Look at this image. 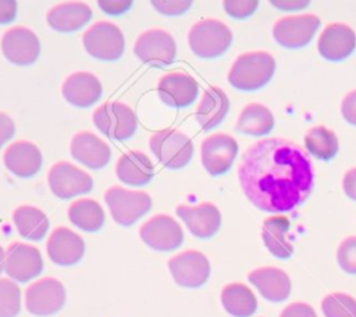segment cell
Returning a JSON list of instances; mask_svg holds the SVG:
<instances>
[{
  "instance_id": "6da1fadb",
  "label": "cell",
  "mask_w": 356,
  "mask_h": 317,
  "mask_svg": "<svg viewBox=\"0 0 356 317\" xmlns=\"http://www.w3.org/2000/svg\"><path fill=\"white\" fill-rule=\"evenodd\" d=\"M238 178L245 196L259 210L286 213L309 197L314 171L300 146L284 138H266L246 149Z\"/></svg>"
},
{
  "instance_id": "7a4b0ae2",
  "label": "cell",
  "mask_w": 356,
  "mask_h": 317,
  "mask_svg": "<svg viewBox=\"0 0 356 317\" xmlns=\"http://www.w3.org/2000/svg\"><path fill=\"white\" fill-rule=\"evenodd\" d=\"M275 71V60L267 51H249L236 57L228 82L238 90H257L267 85Z\"/></svg>"
},
{
  "instance_id": "3957f363",
  "label": "cell",
  "mask_w": 356,
  "mask_h": 317,
  "mask_svg": "<svg viewBox=\"0 0 356 317\" xmlns=\"http://www.w3.org/2000/svg\"><path fill=\"white\" fill-rule=\"evenodd\" d=\"M188 43L195 56L200 58H216L229 49L232 32L218 19H202L191 28Z\"/></svg>"
},
{
  "instance_id": "277c9868",
  "label": "cell",
  "mask_w": 356,
  "mask_h": 317,
  "mask_svg": "<svg viewBox=\"0 0 356 317\" xmlns=\"http://www.w3.org/2000/svg\"><path fill=\"white\" fill-rule=\"evenodd\" d=\"M152 153L170 170L185 167L193 156V143L189 136L177 129H161L149 139Z\"/></svg>"
},
{
  "instance_id": "5b68a950",
  "label": "cell",
  "mask_w": 356,
  "mask_h": 317,
  "mask_svg": "<svg viewBox=\"0 0 356 317\" xmlns=\"http://www.w3.org/2000/svg\"><path fill=\"white\" fill-rule=\"evenodd\" d=\"M106 204L113 220L129 227L152 209V197L143 190H129L121 186H111L104 193Z\"/></svg>"
},
{
  "instance_id": "8992f818",
  "label": "cell",
  "mask_w": 356,
  "mask_h": 317,
  "mask_svg": "<svg viewBox=\"0 0 356 317\" xmlns=\"http://www.w3.org/2000/svg\"><path fill=\"white\" fill-rule=\"evenodd\" d=\"M95 127L114 140L129 139L138 128L134 110L121 101H108L99 106L93 113Z\"/></svg>"
},
{
  "instance_id": "52a82bcc",
  "label": "cell",
  "mask_w": 356,
  "mask_h": 317,
  "mask_svg": "<svg viewBox=\"0 0 356 317\" xmlns=\"http://www.w3.org/2000/svg\"><path fill=\"white\" fill-rule=\"evenodd\" d=\"M82 43L88 54L100 61H115L122 56L125 49L121 29L107 21L93 24L83 33Z\"/></svg>"
},
{
  "instance_id": "ba28073f",
  "label": "cell",
  "mask_w": 356,
  "mask_h": 317,
  "mask_svg": "<svg viewBox=\"0 0 356 317\" xmlns=\"http://www.w3.org/2000/svg\"><path fill=\"white\" fill-rule=\"evenodd\" d=\"M134 54L150 67H167L175 60L177 43L167 31L149 29L138 36L134 44Z\"/></svg>"
},
{
  "instance_id": "9c48e42d",
  "label": "cell",
  "mask_w": 356,
  "mask_h": 317,
  "mask_svg": "<svg viewBox=\"0 0 356 317\" xmlns=\"http://www.w3.org/2000/svg\"><path fill=\"white\" fill-rule=\"evenodd\" d=\"M67 293L64 285L51 277L42 278L31 284L25 291L26 310L39 317H46L60 311L65 303Z\"/></svg>"
},
{
  "instance_id": "30bf717a",
  "label": "cell",
  "mask_w": 356,
  "mask_h": 317,
  "mask_svg": "<svg viewBox=\"0 0 356 317\" xmlns=\"http://www.w3.org/2000/svg\"><path fill=\"white\" fill-rule=\"evenodd\" d=\"M47 182L51 193L63 200L85 195L93 188L92 177L68 161L53 164L47 175Z\"/></svg>"
},
{
  "instance_id": "8fae6325",
  "label": "cell",
  "mask_w": 356,
  "mask_h": 317,
  "mask_svg": "<svg viewBox=\"0 0 356 317\" xmlns=\"http://www.w3.org/2000/svg\"><path fill=\"white\" fill-rule=\"evenodd\" d=\"M140 239L146 246L157 252H171L184 242V231L178 221L168 214H156L139 229Z\"/></svg>"
},
{
  "instance_id": "7c38bea8",
  "label": "cell",
  "mask_w": 356,
  "mask_h": 317,
  "mask_svg": "<svg viewBox=\"0 0 356 317\" xmlns=\"http://www.w3.org/2000/svg\"><path fill=\"white\" fill-rule=\"evenodd\" d=\"M174 281L184 288H200L210 277L209 259L199 250H185L167 263Z\"/></svg>"
},
{
  "instance_id": "4fadbf2b",
  "label": "cell",
  "mask_w": 356,
  "mask_h": 317,
  "mask_svg": "<svg viewBox=\"0 0 356 317\" xmlns=\"http://www.w3.org/2000/svg\"><path fill=\"white\" fill-rule=\"evenodd\" d=\"M320 28V18L314 14H300L280 18L273 26L277 43L286 49L306 46Z\"/></svg>"
},
{
  "instance_id": "5bb4252c",
  "label": "cell",
  "mask_w": 356,
  "mask_h": 317,
  "mask_svg": "<svg viewBox=\"0 0 356 317\" xmlns=\"http://www.w3.org/2000/svg\"><path fill=\"white\" fill-rule=\"evenodd\" d=\"M1 51L14 65L33 64L40 54V42L33 31L25 26H14L1 36Z\"/></svg>"
},
{
  "instance_id": "9a60e30c",
  "label": "cell",
  "mask_w": 356,
  "mask_h": 317,
  "mask_svg": "<svg viewBox=\"0 0 356 317\" xmlns=\"http://www.w3.org/2000/svg\"><path fill=\"white\" fill-rule=\"evenodd\" d=\"M238 154L236 140L227 133H213L207 136L200 147V158L204 170L211 177L225 174Z\"/></svg>"
},
{
  "instance_id": "2e32d148",
  "label": "cell",
  "mask_w": 356,
  "mask_h": 317,
  "mask_svg": "<svg viewBox=\"0 0 356 317\" xmlns=\"http://www.w3.org/2000/svg\"><path fill=\"white\" fill-rule=\"evenodd\" d=\"M4 270L17 282H28L38 277L43 270V259L38 247L13 242L6 250Z\"/></svg>"
},
{
  "instance_id": "e0dca14e",
  "label": "cell",
  "mask_w": 356,
  "mask_h": 317,
  "mask_svg": "<svg viewBox=\"0 0 356 317\" xmlns=\"http://www.w3.org/2000/svg\"><path fill=\"white\" fill-rule=\"evenodd\" d=\"M159 99L172 108L191 106L199 95L197 81L185 72H170L160 78L157 83Z\"/></svg>"
},
{
  "instance_id": "ac0fdd59",
  "label": "cell",
  "mask_w": 356,
  "mask_h": 317,
  "mask_svg": "<svg viewBox=\"0 0 356 317\" xmlns=\"http://www.w3.org/2000/svg\"><path fill=\"white\" fill-rule=\"evenodd\" d=\"M177 216L185 222L189 232L199 239H209L217 234L221 225V214L216 204L200 203L197 206L178 204Z\"/></svg>"
},
{
  "instance_id": "d6986e66",
  "label": "cell",
  "mask_w": 356,
  "mask_h": 317,
  "mask_svg": "<svg viewBox=\"0 0 356 317\" xmlns=\"http://www.w3.org/2000/svg\"><path fill=\"white\" fill-rule=\"evenodd\" d=\"M49 259L57 266H74L79 263L85 254V242L81 235L67 227H58L46 243Z\"/></svg>"
},
{
  "instance_id": "ffe728a7",
  "label": "cell",
  "mask_w": 356,
  "mask_h": 317,
  "mask_svg": "<svg viewBox=\"0 0 356 317\" xmlns=\"http://www.w3.org/2000/svg\"><path fill=\"white\" fill-rule=\"evenodd\" d=\"M61 93L71 106L88 108L102 97L103 88L95 74L76 71L65 78L61 86Z\"/></svg>"
},
{
  "instance_id": "44dd1931",
  "label": "cell",
  "mask_w": 356,
  "mask_h": 317,
  "mask_svg": "<svg viewBox=\"0 0 356 317\" xmlns=\"http://www.w3.org/2000/svg\"><path fill=\"white\" fill-rule=\"evenodd\" d=\"M318 53L328 61H342L356 49V33L345 24L334 22L324 28L317 42Z\"/></svg>"
},
{
  "instance_id": "7402d4cb",
  "label": "cell",
  "mask_w": 356,
  "mask_h": 317,
  "mask_svg": "<svg viewBox=\"0 0 356 317\" xmlns=\"http://www.w3.org/2000/svg\"><path fill=\"white\" fill-rule=\"evenodd\" d=\"M71 156L90 170L103 168L111 158L110 146L97 135L82 131L72 136L70 145Z\"/></svg>"
},
{
  "instance_id": "603a6c76",
  "label": "cell",
  "mask_w": 356,
  "mask_h": 317,
  "mask_svg": "<svg viewBox=\"0 0 356 317\" xmlns=\"http://www.w3.org/2000/svg\"><path fill=\"white\" fill-rule=\"evenodd\" d=\"M6 168L18 178H32L42 168L43 157L39 147L28 140L11 143L3 156Z\"/></svg>"
},
{
  "instance_id": "cb8c5ba5",
  "label": "cell",
  "mask_w": 356,
  "mask_h": 317,
  "mask_svg": "<svg viewBox=\"0 0 356 317\" xmlns=\"http://www.w3.org/2000/svg\"><path fill=\"white\" fill-rule=\"evenodd\" d=\"M92 18V10L82 1H64L51 7L46 14L47 25L56 32L70 33L83 28Z\"/></svg>"
},
{
  "instance_id": "d4e9b609",
  "label": "cell",
  "mask_w": 356,
  "mask_h": 317,
  "mask_svg": "<svg viewBox=\"0 0 356 317\" xmlns=\"http://www.w3.org/2000/svg\"><path fill=\"white\" fill-rule=\"evenodd\" d=\"M248 279L270 302H282L291 293L289 275L277 267H260L249 273Z\"/></svg>"
},
{
  "instance_id": "484cf974",
  "label": "cell",
  "mask_w": 356,
  "mask_h": 317,
  "mask_svg": "<svg viewBox=\"0 0 356 317\" xmlns=\"http://www.w3.org/2000/svg\"><path fill=\"white\" fill-rule=\"evenodd\" d=\"M115 174L128 186H145L154 177V165L143 152L129 150L118 158Z\"/></svg>"
},
{
  "instance_id": "4316f807",
  "label": "cell",
  "mask_w": 356,
  "mask_h": 317,
  "mask_svg": "<svg viewBox=\"0 0 356 317\" xmlns=\"http://www.w3.org/2000/svg\"><path fill=\"white\" fill-rule=\"evenodd\" d=\"M229 110V99L218 86H210L204 90L195 117L203 131H210L220 125Z\"/></svg>"
},
{
  "instance_id": "83f0119b",
  "label": "cell",
  "mask_w": 356,
  "mask_h": 317,
  "mask_svg": "<svg viewBox=\"0 0 356 317\" xmlns=\"http://www.w3.org/2000/svg\"><path fill=\"white\" fill-rule=\"evenodd\" d=\"M291 229L289 220L284 216L268 217L263 222L261 238L268 252L278 259H289L293 253V245L288 239Z\"/></svg>"
},
{
  "instance_id": "f1b7e54d",
  "label": "cell",
  "mask_w": 356,
  "mask_h": 317,
  "mask_svg": "<svg viewBox=\"0 0 356 317\" xmlns=\"http://www.w3.org/2000/svg\"><path fill=\"white\" fill-rule=\"evenodd\" d=\"M13 221L18 234L29 241H40L46 236L50 222L47 216L35 206L24 204L14 210Z\"/></svg>"
},
{
  "instance_id": "f546056e",
  "label": "cell",
  "mask_w": 356,
  "mask_h": 317,
  "mask_svg": "<svg viewBox=\"0 0 356 317\" xmlns=\"http://www.w3.org/2000/svg\"><path fill=\"white\" fill-rule=\"evenodd\" d=\"M221 304L232 317H250L257 309L254 293L241 282H232L222 288Z\"/></svg>"
},
{
  "instance_id": "4dcf8cb0",
  "label": "cell",
  "mask_w": 356,
  "mask_h": 317,
  "mask_svg": "<svg viewBox=\"0 0 356 317\" xmlns=\"http://www.w3.org/2000/svg\"><path fill=\"white\" fill-rule=\"evenodd\" d=\"M274 127L271 111L260 103H249L241 111L235 129L241 133L261 136L268 133Z\"/></svg>"
},
{
  "instance_id": "1f68e13d",
  "label": "cell",
  "mask_w": 356,
  "mask_h": 317,
  "mask_svg": "<svg viewBox=\"0 0 356 317\" xmlns=\"http://www.w3.org/2000/svg\"><path fill=\"white\" fill-rule=\"evenodd\" d=\"M70 221L85 232L99 231L106 221L104 210L95 199H78L68 207Z\"/></svg>"
},
{
  "instance_id": "d6a6232c",
  "label": "cell",
  "mask_w": 356,
  "mask_h": 317,
  "mask_svg": "<svg viewBox=\"0 0 356 317\" xmlns=\"http://www.w3.org/2000/svg\"><path fill=\"white\" fill-rule=\"evenodd\" d=\"M305 146L310 154L320 160H331L338 153V138L324 125L313 127L305 135Z\"/></svg>"
},
{
  "instance_id": "836d02e7",
  "label": "cell",
  "mask_w": 356,
  "mask_h": 317,
  "mask_svg": "<svg viewBox=\"0 0 356 317\" xmlns=\"http://www.w3.org/2000/svg\"><path fill=\"white\" fill-rule=\"evenodd\" d=\"M324 317H356V299L343 292L327 295L321 302Z\"/></svg>"
},
{
  "instance_id": "e575fe53",
  "label": "cell",
  "mask_w": 356,
  "mask_h": 317,
  "mask_svg": "<svg viewBox=\"0 0 356 317\" xmlns=\"http://www.w3.org/2000/svg\"><path fill=\"white\" fill-rule=\"evenodd\" d=\"M21 310V289L7 278H0V317H17Z\"/></svg>"
},
{
  "instance_id": "d590c367",
  "label": "cell",
  "mask_w": 356,
  "mask_h": 317,
  "mask_svg": "<svg viewBox=\"0 0 356 317\" xmlns=\"http://www.w3.org/2000/svg\"><path fill=\"white\" fill-rule=\"evenodd\" d=\"M337 260L345 273L356 274V236H348L341 242Z\"/></svg>"
},
{
  "instance_id": "8d00e7d4",
  "label": "cell",
  "mask_w": 356,
  "mask_h": 317,
  "mask_svg": "<svg viewBox=\"0 0 356 317\" xmlns=\"http://www.w3.org/2000/svg\"><path fill=\"white\" fill-rule=\"evenodd\" d=\"M259 6V1H224L225 13L235 19H245L250 17Z\"/></svg>"
},
{
  "instance_id": "74e56055",
  "label": "cell",
  "mask_w": 356,
  "mask_h": 317,
  "mask_svg": "<svg viewBox=\"0 0 356 317\" xmlns=\"http://www.w3.org/2000/svg\"><path fill=\"white\" fill-rule=\"evenodd\" d=\"M159 13L164 14V15H170V17H174V15H181L184 13H186L191 6H192V1H165V0H161V1H152L150 3Z\"/></svg>"
},
{
  "instance_id": "f35d334b",
  "label": "cell",
  "mask_w": 356,
  "mask_h": 317,
  "mask_svg": "<svg viewBox=\"0 0 356 317\" xmlns=\"http://www.w3.org/2000/svg\"><path fill=\"white\" fill-rule=\"evenodd\" d=\"M100 10L108 15H121L132 7L131 0H100L97 1Z\"/></svg>"
},
{
  "instance_id": "ab89813d",
  "label": "cell",
  "mask_w": 356,
  "mask_h": 317,
  "mask_svg": "<svg viewBox=\"0 0 356 317\" xmlns=\"http://www.w3.org/2000/svg\"><path fill=\"white\" fill-rule=\"evenodd\" d=\"M280 317H317L314 309L303 302H295L286 306Z\"/></svg>"
},
{
  "instance_id": "60d3db41",
  "label": "cell",
  "mask_w": 356,
  "mask_h": 317,
  "mask_svg": "<svg viewBox=\"0 0 356 317\" xmlns=\"http://www.w3.org/2000/svg\"><path fill=\"white\" fill-rule=\"evenodd\" d=\"M341 114L346 122L356 125V90L349 92L341 103Z\"/></svg>"
},
{
  "instance_id": "b9f144b4",
  "label": "cell",
  "mask_w": 356,
  "mask_h": 317,
  "mask_svg": "<svg viewBox=\"0 0 356 317\" xmlns=\"http://www.w3.org/2000/svg\"><path fill=\"white\" fill-rule=\"evenodd\" d=\"M15 133V124L13 121V118L0 111V149L3 147L4 143H7Z\"/></svg>"
},
{
  "instance_id": "7bdbcfd3",
  "label": "cell",
  "mask_w": 356,
  "mask_h": 317,
  "mask_svg": "<svg viewBox=\"0 0 356 317\" xmlns=\"http://www.w3.org/2000/svg\"><path fill=\"white\" fill-rule=\"evenodd\" d=\"M17 17V1L0 0V25L10 24Z\"/></svg>"
},
{
  "instance_id": "ee69618b",
  "label": "cell",
  "mask_w": 356,
  "mask_h": 317,
  "mask_svg": "<svg viewBox=\"0 0 356 317\" xmlns=\"http://www.w3.org/2000/svg\"><path fill=\"white\" fill-rule=\"evenodd\" d=\"M342 188H343L345 195L349 199L356 200V167L346 171V174L342 179Z\"/></svg>"
},
{
  "instance_id": "f6af8a7d",
  "label": "cell",
  "mask_w": 356,
  "mask_h": 317,
  "mask_svg": "<svg viewBox=\"0 0 356 317\" xmlns=\"http://www.w3.org/2000/svg\"><path fill=\"white\" fill-rule=\"evenodd\" d=\"M271 4L282 11H296L309 6V1H271Z\"/></svg>"
},
{
  "instance_id": "bcb514c9",
  "label": "cell",
  "mask_w": 356,
  "mask_h": 317,
  "mask_svg": "<svg viewBox=\"0 0 356 317\" xmlns=\"http://www.w3.org/2000/svg\"><path fill=\"white\" fill-rule=\"evenodd\" d=\"M4 260H6V253H4V249L0 246V274L4 270Z\"/></svg>"
}]
</instances>
